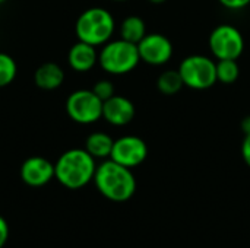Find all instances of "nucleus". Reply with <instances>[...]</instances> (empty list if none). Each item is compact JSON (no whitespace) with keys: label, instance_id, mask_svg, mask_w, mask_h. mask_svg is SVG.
<instances>
[{"label":"nucleus","instance_id":"obj_1","mask_svg":"<svg viewBox=\"0 0 250 248\" xmlns=\"http://www.w3.org/2000/svg\"><path fill=\"white\" fill-rule=\"evenodd\" d=\"M94 183L105 199L117 203L127 202L136 191V178L132 170L110 158L97 167Z\"/></svg>","mask_w":250,"mask_h":248},{"label":"nucleus","instance_id":"obj_2","mask_svg":"<svg viewBox=\"0 0 250 248\" xmlns=\"http://www.w3.org/2000/svg\"><path fill=\"white\" fill-rule=\"evenodd\" d=\"M95 171V158L86 149L79 148L66 151L54 164V178L69 190H79L88 186L94 181Z\"/></svg>","mask_w":250,"mask_h":248},{"label":"nucleus","instance_id":"obj_3","mask_svg":"<svg viewBox=\"0 0 250 248\" xmlns=\"http://www.w3.org/2000/svg\"><path fill=\"white\" fill-rule=\"evenodd\" d=\"M116 22L113 15L104 7H89L79 15L75 23V34L79 41L94 47L104 45L114 34Z\"/></svg>","mask_w":250,"mask_h":248},{"label":"nucleus","instance_id":"obj_4","mask_svg":"<svg viewBox=\"0 0 250 248\" xmlns=\"http://www.w3.org/2000/svg\"><path fill=\"white\" fill-rule=\"evenodd\" d=\"M139 61L138 44L129 42L123 38L105 42L98 53V63L101 69L116 76L130 73L136 69Z\"/></svg>","mask_w":250,"mask_h":248},{"label":"nucleus","instance_id":"obj_5","mask_svg":"<svg viewBox=\"0 0 250 248\" xmlns=\"http://www.w3.org/2000/svg\"><path fill=\"white\" fill-rule=\"evenodd\" d=\"M177 70L182 76L183 85L190 89L205 91L217 83V64L207 56H188L182 60Z\"/></svg>","mask_w":250,"mask_h":248},{"label":"nucleus","instance_id":"obj_6","mask_svg":"<svg viewBox=\"0 0 250 248\" xmlns=\"http://www.w3.org/2000/svg\"><path fill=\"white\" fill-rule=\"evenodd\" d=\"M208 45L217 60H237L245 51V38L236 26L223 23L212 29Z\"/></svg>","mask_w":250,"mask_h":248},{"label":"nucleus","instance_id":"obj_7","mask_svg":"<svg viewBox=\"0 0 250 248\" xmlns=\"http://www.w3.org/2000/svg\"><path fill=\"white\" fill-rule=\"evenodd\" d=\"M66 113L78 124H92L103 118V101L92 89H79L69 95Z\"/></svg>","mask_w":250,"mask_h":248},{"label":"nucleus","instance_id":"obj_8","mask_svg":"<svg viewBox=\"0 0 250 248\" xmlns=\"http://www.w3.org/2000/svg\"><path fill=\"white\" fill-rule=\"evenodd\" d=\"M146 156H148V146L145 140L138 136L127 134L114 140L110 159L132 170L144 164Z\"/></svg>","mask_w":250,"mask_h":248},{"label":"nucleus","instance_id":"obj_9","mask_svg":"<svg viewBox=\"0 0 250 248\" xmlns=\"http://www.w3.org/2000/svg\"><path fill=\"white\" fill-rule=\"evenodd\" d=\"M141 61L151 66H163L173 57V44L163 34H146L138 42Z\"/></svg>","mask_w":250,"mask_h":248},{"label":"nucleus","instance_id":"obj_10","mask_svg":"<svg viewBox=\"0 0 250 248\" xmlns=\"http://www.w3.org/2000/svg\"><path fill=\"white\" fill-rule=\"evenodd\" d=\"M21 178L29 187H42L54 178V164L42 156H31L21 167Z\"/></svg>","mask_w":250,"mask_h":248},{"label":"nucleus","instance_id":"obj_11","mask_svg":"<svg viewBox=\"0 0 250 248\" xmlns=\"http://www.w3.org/2000/svg\"><path fill=\"white\" fill-rule=\"evenodd\" d=\"M136 110L133 102L122 95H113L110 99L103 102V118L116 127H123L132 123Z\"/></svg>","mask_w":250,"mask_h":248},{"label":"nucleus","instance_id":"obj_12","mask_svg":"<svg viewBox=\"0 0 250 248\" xmlns=\"http://www.w3.org/2000/svg\"><path fill=\"white\" fill-rule=\"evenodd\" d=\"M67 61L75 72H88L98 63V53L94 45L78 41L69 50Z\"/></svg>","mask_w":250,"mask_h":248},{"label":"nucleus","instance_id":"obj_13","mask_svg":"<svg viewBox=\"0 0 250 248\" xmlns=\"http://www.w3.org/2000/svg\"><path fill=\"white\" fill-rule=\"evenodd\" d=\"M64 80V72L63 69L56 64V63H44L41 64L34 75V82L38 88L44 89V91H53L57 89L59 86H62Z\"/></svg>","mask_w":250,"mask_h":248},{"label":"nucleus","instance_id":"obj_14","mask_svg":"<svg viewBox=\"0 0 250 248\" xmlns=\"http://www.w3.org/2000/svg\"><path fill=\"white\" fill-rule=\"evenodd\" d=\"M113 137L104 132H94L86 137L85 149L89 155H92L95 159H107L111 155L113 149Z\"/></svg>","mask_w":250,"mask_h":248},{"label":"nucleus","instance_id":"obj_15","mask_svg":"<svg viewBox=\"0 0 250 248\" xmlns=\"http://www.w3.org/2000/svg\"><path fill=\"white\" fill-rule=\"evenodd\" d=\"M145 35H146V25L142 18L132 15L123 19L120 25V38L138 44Z\"/></svg>","mask_w":250,"mask_h":248},{"label":"nucleus","instance_id":"obj_16","mask_svg":"<svg viewBox=\"0 0 250 248\" xmlns=\"http://www.w3.org/2000/svg\"><path fill=\"white\" fill-rule=\"evenodd\" d=\"M183 86L185 85L179 70H173V69L166 70L157 79V88L163 95H168V96L176 95Z\"/></svg>","mask_w":250,"mask_h":248},{"label":"nucleus","instance_id":"obj_17","mask_svg":"<svg viewBox=\"0 0 250 248\" xmlns=\"http://www.w3.org/2000/svg\"><path fill=\"white\" fill-rule=\"evenodd\" d=\"M215 64H217V82L231 85L239 79L240 67L237 60H218Z\"/></svg>","mask_w":250,"mask_h":248},{"label":"nucleus","instance_id":"obj_18","mask_svg":"<svg viewBox=\"0 0 250 248\" xmlns=\"http://www.w3.org/2000/svg\"><path fill=\"white\" fill-rule=\"evenodd\" d=\"M18 73L16 61L6 53H0V88L10 85Z\"/></svg>","mask_w":250,"mask_h":248},{"label":"nucleus","instance_id":"obj_19","mask_svg":"<svg viewBox=\"0 0 250 248\" xmlns=\"http://www.w3.org/2000/svg\"><path fill=\"white\" fill-rule=\"evenodd\" d=\"M92 91H94V94H95L103 102L107 101V99H110L113 95H116V89H114L113 82H110V80H107V79L98 80V82L94 85Z\"/></svg>","mask_w":250,"mask_h":248},{"label":"nucleus","instance_id":"obj_20","mask_svg":"<svg viewBox=\"0 0 250 248\" xmlns=\"http://www.w3.org/2000/svg\"><path fill=\"white\" fill-rule=\"evenodd\" d=\"M218 1L220 4H223L226 9H230V10H240L250 4V0H218Z\"/></svg>","mask_w":250,"mask_h":248},{"label":"nucleus","instance_id":"obj_21","mask_svg":"<svg viewBox=\"0 0 250 248\" xmlns=\"http://www.w3.org/2000/svg\"><path fill=\"white\" fill-rule=\"evenodd\" d=\"M9 240V225L3 216H0V248L4 247V244Z\"/></svg>","mask_w":250,"mask_h":248},{"label":"nucleus","instance_id":"obj_22","mask_svg":"<svg viewBox=\"0 0 250 248\" xmlns=\"http://www.w3.org/2000/svg\"><path fill=\"white\" fill-rule=\"evenodd\" d=\"M242 156H243V161L246 162V165L250 168V133L245 134V139L242 143Z\"/></svg>","mask_w":250,"mask_h":248},{"label":"nucleus","instance_id":"obj_23","mask_svg":"<svg viewBox=\"0 0 250 248\" xmlns=\"http://www.w3.org/2000/svg\"><path fill=\"white\" fill-rule=\"evenodd\" d=\"M242 130H243V133L245 134H249L250 133V115H248V117H245L243 118V121H242Z\"/></svg>","mask_w":250,"mask_h":248},{"label":"nucleus","instance_id":"obj_24","mask_svg":"<svg viewBox=\"0 0 250 248\" xmlns=\"http://www.w3.org/2000/svg\"><path fill=\"white\" fill-rule=\"evenodd\" d=\"M152 4H161V3H164V1H167V0H149Z\"/></svg>","mask_w":250,"mask_h":248},{"label":"nucleus","instance_id":"obj_25","mask_svg":"<svg viewBox=\"0 0 250 248\" xmlns=\"http://www.w3.org/2000/svg\"><path fill=\"white\" fill-rule=\"evenodd\" d=\"M4 1H6V0H0V4H1V3H4Z\"/></svg>","mask_w":250,"mask_h":248},{"label":"nucleus","instance_id":"obj_26","mask_svg":"<svg viewBox=\"0 0 250 248\" xmlns=\"http://www.w3.org/2000/svg\"><path fill=\"white\" fill-rule=\"evenodd\" d=\"M114 1H125V0H114Z\"/></svg>","mask_w":250,"mask_h":248}]
</instances>
